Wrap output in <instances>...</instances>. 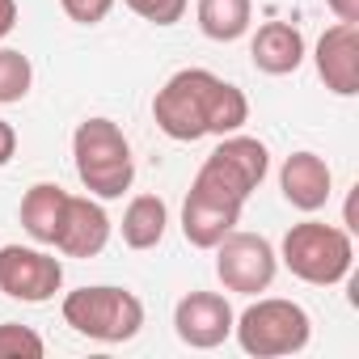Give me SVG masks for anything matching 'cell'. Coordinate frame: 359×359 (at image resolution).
Segmentation results:
<instances>
[{
  "mask_svg": "<svg viewBox=\"0 0 359 359\" xmlns=\"http://www.w3.org/2000/svg\"><path fill=\"white\" fill-rule=\"evenodd\" d=\"M72 161H76L81 187L93 199H123L131 191L135 161H131V144L118 123L85 118L72 135Z\"/></svg>",
  "mask_w": 359,
  "mask_h": 359,
  "instance_id": "cell-1",
  "label": "cell"
},
{
  "mask_svg": "<svg viewBox=\"0 0 359 359\" xmlns=\"http://www.w3.org/2000/svg\"><path fill=\"white\" fill-rule=\"evenodd\" d=\"M283 266L313 283V287H334L351 275V262H355V241L346 229H334V224H321V220H304V224H292L287 237H283V250H279Z\"/></svg>",
  "mask_w": 359,
  "mask_h": 359,
  "instance_id": "cell-2",
  "label": "cell"
},
{
  "mask_svg": "<svg viewBox=\"0 0 359 359\" xmlns=\"http://www.w3.org/2000/svg\"><path fill=\"white\" fill-rule=\"evenodd\" d=\"M64 321L97 342H131L144 330V304L127 287H76L64 296Z\"/></svg>",
  "mask_w": 359,
  "mask_h": 359,
  "instance_id": "cell-3",
  "label": "cell"
},
{
  "mask_svg": "<svg viewBox=\"0 0 359 359\" xmlns=\"http://www.w3.org/2000/svg\"><path fill=\"white\" fill-rule=\"evenodd\" d=\"M233 334H237V342H241L245 355L279 359V355H296V351L309 346L313 321H309V313H304L296 300L266 296V300H254V304L233 321Z\"/></svg>",
  "mask_w": 359,
  "mask_h": 359,
  "instance_id": "cell-4",
  "label": "cell"
},
{
  "mask_svg": "<svg viewBox=\"0 0 359 359\" xmlns=\"http://www.w3.org/2000/svg\"><path fill=\"white\" fill-rule=\"evenodd\" d=\"M216 85V72L208 68H182L165 81L152 97V118L156 127L177 140V144H195L208 135V93Z\"/></svg>",
  "mask_w": 359,
  "mask_h": 359,
  "instance_id": "cell-5",
  "label": "cell"
},
{
  "mask_svg": "<svg viewBox=\"0 0 359 359\" xmlns=\"http://www.w3.org/2000/svg\"><path fill=\"white\" fill-rule=\"evenodd\" d=\"M275 271H279V254L266 237L258 233H229L220 245H216V275L229 292H241V296H258L275 283Z\"/></svg>",
  "mask_w": 359,
  "mask_h": 359,
  "instance_id": "cell-6",
  "label": "cell"
},
{
  "mask_svg": "<svg viewBox=\"0 0 359 359\" xmlns=\"http://www.w3.org/2000/svg\"><path fill=\"white\" fill-rule=\"evenodd\" d=\"M64 287V262L34 245H0V292L22 304H47Z\"/></svg>",
  "mask_w": 359,
  "mask_h": 359,
  "instance_id": "cell-7",
  "label": "cell"
},
{
  "mask_svg": "<svg viewBox=\"0 0 359 359\" xmlns=\"http://www.w3.org/2000/svg\"><path fill=\"white\" fill-rule=\"evenodd\" d=\"M233 321H237V313H233V304L220 292H191L173 309L177 338H182L187 346H195V351H212L224 338H233Z\"/></svg>",
  "mask_w": 359,
  "mask_h": 359,
  "instance_id": "cell-8",
  "label": "cell"
},
{
  "mask_svg": "<svg viewBox=\"0 0 359 359\" xmlns=\"http://www.w3.org/2000/svg\"><path fill=\"white\" fill-rule=\"evenodd\" d=\"M110 241V216L97 199L89 195H68L64 203V220L55 229V250L68 258H97Z\"/></svg>",
  "mask_w": 359,
  "mask_h": 359,
  "instance_id": "cell-9",
  "label": "cell"
},
{
  "mask_svg": "<svg viewBox=\"0 0 359 359\" xmlns=\"http://www.w3.org/2000/svg\"><path fill=\"white\" fill-rule=\"evenodd\" d=\"M317 76L325 81L330 93L338 97H355L359 93V26L338 22L317 39Z\"/></svg>",
  "mask_w": 359,
  "mask_h": 359,
  "instance_id": "cell-10",
  "label": "cell"
},
{
  "mask_svg": "<svg viewBox=\"0 0 359 359\" xmlns=\"http://www.w3.org/2000/svg\"><path fill=\"white\" fill-rule=\"evenodd\" d=\"M330 165L317 152H292L279 169V191L296 212H321L330 203Z\"/></svg>",
  "mask_w": 359,
  "mask_h": 359,
  "instance_id": "cell-11",
  "label": "cell"
},
{
  "mask_svg": "<svg viewBox=\"0 0 359 359\" xmlns=\"http://www.w3.org/2000/svg\"><path fill=\"white\" fill-rule=\"evenodd\" d=\"M250 60L266 76H287L304 64V34L292 22H266L250 43Z\"/></svg>",
  "mask_w": 359,
  "mask_h": 359,
  "instance_id": "cell-12",
  "label": "cell"
},
{
  "mask_svg": "<svg viewBox=\"0 0 359 359\" xmlns=\"http://www.w3.org/2000/svg\"><path fill=\"white\" fill-rule=\"evenodd\" d=\"M241 224V208H229V203H212L203 195H187L182 203V237L195 245V250H216L233 229Z\"/></svg>",
  "mask_w": 359,
  "mask_h": 359,
  "instance_id": "cell-13",
  "label": "cell"
},
{
  "mask_svg": "<svg viewBox=\"0 0 359 359\" xmlns=\"http://www.w3.org/2000/svg\"><path fill=\"white\" fill-rule=\"evenodd\" d=\"M64 203H68V191L55 187V182H34L22 199V229L30 233V241L39 245H51L55 241V229L64 220Z\"/></svg>",
  "mask_w": 359,
  "mask_h": 359,
  "instance_id": "cell-14",
  "label": "cell"
},
{
  "mask_svg": "<svg viewBox=\"0 0 359 359\" xmlns=\"http://www.w3.org/2000/svg\"><path fill=\"white\" fill-rule=\"evenodd\" d=\"M212 156H216L229 173H237L250 191L262 187V177H266V169H271V152H266V144L254 140V135H241V131L220 135V144H216Z\"/></svg>",
  "mask_w": 359,
  "mask_h": 359,
  "instance_id": "cell-15",
  "label": "cell"
},
{
  "mask_svg": "<svg viewBox=\"0 0 359 359\" xmlns=\"http://www.w3.org/2000/svg\"><path fill=\"white\" fill-rule=\"evenodd\" d=\"M169 224V208L156 195H135L123 212V241L131 250H156Z\"/></svg>",
  "mask_w": 359,
  "mask_h": 359,
  "instance_id": "cell-16",
  "label": "cell"
},
{
  "mask_svg": "<svg viewBox=\"0 0 359 359\" xmlns=\"http://www.w3.org/2000/svg\"><path fill=\"white\" fill-rule=\"evenodd\" d=\"M195 13L212 43H237L254 22V0H199Z\"/></svg>",
  "mask_w": 359,
  "mask_h": 359,
  "instance_id": "cell-17",
  "label": "cell"
},
{
  "mask_svg": "<svg viewBox=\"0 0 359 359\" xmlns=\"http://www.w3.org/2000/svg\"><path fill=\"white\" fill-rule=\"evenodd\" d=\"M245 123H250V102H245V93H241L237 85H229V81L216 76V85H212V93H208V135H233V131H241Z\"/></svg>",
  "mask_w": 359,
  "mask_h": 359,
  "instance_id": "cell-18",
  "label": "cell"
},
{
  "mask_svg": "<svg viewBox=\"0 0 359 359\" xmlns=\"http://www.w3.org/2000/svg\"><path fill=\"white\" fill-rule=\"evenodd\" d=\"M30 85H34L30 60H26L22 51H13V47H0V106L22 102V97L30 93Z\"/></svg>",
  "mask_w": 359,
  "mask_h": 359,
  "instance_id": "cell-19",
  "label": "cell"
},
{
  "mask_svg": "<svg viewBox=\"0 0 359 359\" xmlns=\"http://www.w3.org/2000/svg\"><path fill=\"white\" fill-rule=\"evenodd\" d=\"M47 342L30 330V325H18V321H5L0 325V359H13V355H26V359H43Z\"/></svg>",
  "mask_w": 359,
  "mask_h": 359,
  "instance_id": "cell-20",
  "label": "cell"
},
{
  "mask_svg": "<svg viewBox=\"0 0 359 359\" xmlns=\"http://www.w3.org/2000/svg\"><path fill=\"white\" fill-rule=\"evenodd\" d=\"M123 5H127L135 18L152 22V26H173V22L187 18V5H191V0H123Z\"/></svg>",
  "mask_w": 359,
  "mask_h": 359,
  "instance_id": "cell-21",
  "label": "cell"
},
{
  "mask_svg": "<svg viewBox=\"0 0 359 359\" xmlns=\"http://www.w3.org/2000/svg\"><path fill=\"white\" fill-rule=\"evenodd\" d=\"M60 5H64V13H68L76 26H97V22L110 18L114 0H60Z\"/></svg>",
  "mask_w": 359,
  "mask_h": 359,
  "instance_id": "cell-22",
  "label": "cell"
},
{
  "mask_svg": "<svg viewBox=\"0 0 359 359\" xmlns=\"http://www.w3.org/2000/svg\"><path fill=\"white\" fill-rule=\"evenodd\" d=\"M13 152H18V131H13V123L0 118V165H9Z\"/></svg>",
  "mask_w": 359,
  "mask_h": 359,
  "instance_id": "cell-23",
  "label": "cell"
},
{
  "mask_svg": "<svg viewBox=\"0 0 359 359\" xmlns=\"http://www.w3.org/2000/svg\"><path fill=\"white\" fill-rule=\"evenodd\" d=\"M325 5H330V13H334L338 22L359 26V0H325Z\"/></svg>",
  "mask_w": 359,
  "mask_h": 359,
  "instance_id": "cell-24",
  "label": "cell"
},
{
  "mask_svg": "<svg viewBox=\"0 0 359 359\" xmlns=\"http://www.w3.org/2000/svg\"><path fill=\"white\" fill-rule=\"evenodd\" d=\"M18 26V0H0V39H9Z\"/></svg>",
  "mask_w": 359,
  "mask_h": 359,
  "instance_id": "cell-25",
  "label": "cell"
}]
</instances>
